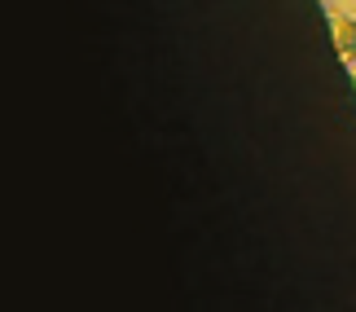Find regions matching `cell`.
Wrapping results in <instances>:
<instances>
[{
  "mask_svg": "<svg viewBox=\"0 0 356 312\" xmlns=\"http://www.w3.org/2000/svg\"><path fill=\"white\" fill-rule=\"evenodd\" d=\"M343 62H348V66H356V18L348 22V49H343Z\"/></svg>",
  "mask_w": 356,
  "mask_h": 312,
  "instance_id": "obj_2",
  "label": "cell"
},
{
  "mask_svg": "<svg viewBox=\"0 0 356 312\" xmlns=\"http://www.w3.org/2000/svg\"><path fill=\"white\" fill-rule=\"evenodd\" d=\"M348 22L343 13H330V31H334V49H339V58H343V49H348Z\"/></svg>",
  "mask_w": 356,
  "mask_h": 312,
  "instance_id": "obj_1",
  "label": "cell"
}]
</instances>
